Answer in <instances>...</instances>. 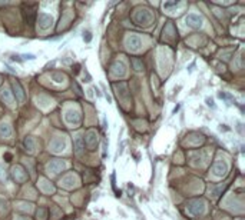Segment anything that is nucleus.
<instances>
[{"label": "nucleus", "instance_id": "f8f14e48", "mask_svg": "<svg viewBox=\"0 0 245 220\" xmlns=\"http://www.w3.org/2000/svg\"><path fill=\"white\" fill-rule=\"evenodd\" d=\"M206 104L209 106V107H212V109H215L216 106H215V103H214V100L211 99V97H206Z\"/></svg>", "mask_w": 245, "mask_h": 220}, {"label": "nucleus", "instance_id": "ddd939ff", "mask_svg": "<svg viewBox=\"0 0 245 220\" xmlns=\"http://www.w3.org/2000/svg\"><path fill=\"white\" fill-rule=\"evenodd\" d=\"M24 144H26V147L29 146V150H33V146H32V139H30V137H27V139H26Z\"/></svg>", "mask_w": 245, "mask_h": 220}, {"label": "nucleus", "instance_id": "0eeeda50", "mask_svg": "<svg viewBox=\"0 0 245 220\" xmlns=\"http://www.w3.org/2000/svg\"><path fill=\"white\" fill-rule=\"evenodd\" d=\"M225 170H226V166L224 165V163H221V162L214 166V173H215V175H218V176L224 175V173H225Z\"/></svg>", "mask_w": 245, "mask_h": 220}, {"label": "nucleus", "instance_id": "1a4fd4ad", "mask_svg": "<svg viewBox=\"0 0 245 220\" xmlns=\"http://www.w3.org/2000/svg\"><path fill=\"white\" fill-rule=\"evenodd\" d=\"M14 90H16V93H17V100H22L24 94H23V90L20 89L19 83H14Z\"/></svg>", "mask_w": 245, "mask_h": 220}, {"label": "nucleus", "instance_id": "39448f33", "mask_svg": "<svg viewBox=\"0 0 245 220\" xmlns=\"http://www.w3.org/2000/svg\"><path fill=\"white\" fill-rule=\"evenodd\" d=\"M49 169L53 170L55 173H59L60 169H63V162H60V160H53V162L49 163Z\"/></svg>", "mask_w": 245, "mask_h": 220}, {"label": "nucleus", "instance_id": "423d86ee", "mask_svg": "<svg viewBox=\"0 0 245 220\" xmlns=\"http://www.w3.org/2000/svg\"><path fill=\"white\" fill-rule=\"evenodd\" d=\"M123 69H125L123 63H119V62H118V63L113 65V73H115L116 76H123V75H125V70H123Z\"/></svg>", "mask_w": 245, "mask_h": 220}, {"label": "nucleus", "instance_id": "20e7f679", "mask_svg": "<svg viewBox=\"0 0 245 220\" xmlns=\"http://www.w3.org/2000/svg\"><path fill=\"white\" fill-rule=\"evenodd\" d=\"M139 46H141V39H139L138 36L132 34V36L128 39V47H131V49H138Z\"/></svg>", "mask_w": 245, "mask_h": 220}, {"label": "nucleus", "instance_id": "4468645a", "mask_svg": "<svg viewBox=\"0 0 245 220\" xmlns=\"http://www.w3.org/2000/svg\"><path fill=\"white\" fill-rule=\"evenodd\" d=\"M53 79H56L55 82L60 83V82H63V75H53Z\"/></svg>", "mask_w": 245, "mask_h": 220}, {"label": "nucleus", "instance_id": "6e6552de", "mask_svg": "<svg viewBox=\"0 0 245 220\" xmlns=\"http://www.w3.org/2000/svg\"><path fill=\"white\" fill-rule=\"evenodd\" d=\"M218 97H219V99H225V100H228L229 103H235L234 97H232L231 94H228V93H225V92H219V93H218Z\"/></svg>", "mask_w": 245, "mask_h": 220}, {"label": "nucleus", "instance_id": "dca6fc26", "mask_svg": "<svg viewBox=\"0 0 245 220\" xmlns=\"http://www.w3.org/2000/svg\"><path fill=\"white\" fill-rule=\"evenodd\" d=\"M178 3L176 1H174V3H165V7H172V6H176Z\"/></svg>", "mask_w": 245, "mask_h": 220}, {"label": "nucleus", "instance_id": "9b49d317", "mask_svg": "<svg viewBox=\"0 0 245 220\" xmlns=\"http://www.w3.org/2000/svg\"><path fill=\"white\" fill-rule=\"evenodd\" d=\"M22 57L24 60H34V59H36V56L32 55V53H29V55H22Z\"/></svg>", "mask_w": 245, "mask_h": 220}, {"label": "nucleus", "instance_id": "2eb2a0df", "mask_svg": "<svg viewBox=\"0 0 245 220\" xmlns=\"http://www.w3.org/2000/svg\"><path fill=\"white\" fill-rule=\"evenodd\" d=\"M83 39H85V40L89 43L90 39H92V36H90V32H85V33H83Z\"/></svg>", "mask_w": 245, "mask_h": 220}, {"label": "nucleus", "instance_id": "f03ea898", "mask_svg": "<svg viewBox=\"0 0 245 220\" xmlns=\"http://www.w3.org/2000/svg\"><path fill=\"white\" fill-rule=\"evenodd\" d=\"M186 24L192 29H198L202 26V17L199 14H188L186 16Z\"/></svg>", "mask_w": 245, "mask_h": 220}, {"label": "nucleus", "instance_id": "f257e3e1", "mask_svg": "<svg viewBox=\"0 0 245 220\" xmlns=\"http://www.w3.org/2000/svg\"><path fill=\"white\" fill-rule=\"evenodd\" d=\"M186 207L194 216H199L204 213V202L202 200H192L188 203Z\"/></svg>", "mask_w": 245, "mask_h": 220}, {"label": "nucleus", "instance_id": "9d476101", "mask_svg": "<svg viewBox=\"0 0 245 220\" xmlns=\"http://www.w3.org/2000/svg\"><path fill=\"white\" fill-rule=\"evenodd\" d=\"M4 132H6V136H10V129H9V124H1L0 126V133L1 134H4Z\"/></svg>", "mask_w": 245, "mask_h": 220}, {"label": "nucleus", "instance_id": "7ed1b4c3", "mask_svg": "<svg viewBox=\"0 0 245 220\" xmlns=\"http://www.w3.org/2000/svg\"><path fill=\"white\" fill-rule=\"evenodd\" d=\"M39 24H40L42 29L50 27V26H52V17H50L49 14H46V13H40V14H39Z\"/></svg>", "mask_w": 245, "mask_h": 220}]
</instances>
